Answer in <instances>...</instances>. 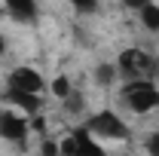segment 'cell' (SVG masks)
<instances>
[{
  "instance_id": "cell-8",
  "label": "cell",
  "mask_w": 159,
  "mask_h": 156,
  "mask_svg": "<svg viewBox=\"0 0 159 156\" xmlns=\"http://www.w3.org/2000/svg\"><path fill=\"white\" fill-rule=\"evenodd\" d=\"M6 9H9L19 21H34L37 19V3H31V0H9Z\"/></svg>"
},
{
  "instance_id": "cell-16",
  "label": "cell",
  "mask_w": 159,
  "mask_h": 156,
  "mask_svg": "<svg viewBox=\"0 0 159 156\" xmlns=\"http://www.w3.org/2000/svg\"><path fill=\"white\" fill-rule=\"evenodd\" d=\"M31 129H34V132H46V119H43V117H34V119H31Z\"/></svg>"
},
{
  "instance_id": "cell-4",
  "label": "cell",
  "mask_w": 159,
  "mask_h": 156,
  "mask_svg": "<svg viewBox=\"0 0 159 156\" xmlns=\"http://www.w3.org/2000/svg\"><path fill=\"white\" fill-rule=\"evenodd\" d=\"M9 89H19V92H28V95H40L43 77H40L34 67H16L9 74Z\"/></svg>"
},
{
  "instance_id": "cell-2",
  "label": "cell",
  "mask_w": 159,
  "mask_h": 156,
  "mask_svg": "<svg viewBox=\"0 0 159 156\" xmlns=\"http://www.w3.org/2000/svg\"><path fill=\"white\" fill-rule=\"evenodd\" d=\"M116 71L122 77H129V83L147 80V77H153V58L144 49H125L119 55V61H116Z\"/></svg>"
},
{
  "instance_id": "cell-1",
  "label": "cell",
  "mask_w": 159,
  "mask_h": 156,
  "mask_svg": "<svg viewBox=\"0 0 159 156\" xmlns=\"http://www.w3.org/2000/svg\"><path fill=\"white\" fill-rule=\"evenodd\" d=\"M122 101H125L129 110H135V113H150L153 107H159V89L150 80H135V83H125Z\"/></svg>"
},
{
  "instance_id": "cell-11",
  "label": "cell",
  "mask_w": 159,
  "mask_h": 156,
  "mask_svg": "<svg viewBox=\"0 0 159 156\" xmlns=\"http://www.w3.org/2000/svg\"><path fill=\"white\" fill-rule=\"evenodd\" d=\"M58 156H80V147H77V141H74V135H67V138L58 141Z\"/></svg>"
},
{
  "instance_id": "cell-18",
  "label": "cell",
  "mask_w": 159,
  "mask_h": 156,
  "mask_svg": "<svg viewBox=\"0 0 159 156\" xmlns=\"http://www.w3.org/2000/svg\"><path fill=\"white\" fill-rule=\"evenodd\" d=\"M153 74H156V77H159V55H156V58H153Z\"/></svg>"
},
{
  "instance_id": "cell-14",
  "label": "cell",
  "mask_w": 159,
  "mask_h": 156,
  "mask_svg": "<svg viewBox=\"0 0 159 156\" xmlns=\"http://www.w3.org/2000/svg\"><path fill=\"white\" fill-rule=\"evenodd\" d=\"M144 147H147V153H150V156H159V132L147 138V141H144Z\"/></svg>"
},
{
  "instance_id": "cell-12",
  "label": "cell",
  "mask_w": 159,
  "mask_h": 156,
  "mask_svg": "<svg viewBox=\"0 0 159 156\" xmlns=\"http://www.w3.org/2000/svg\"><path fill=\"white\" fill-rule=\"evenodd\" d=\"M113 77H116V67H113V64H98V67H95V80L104 83V86L113 83Z\"/></svg>"
},
{
  "instance_id": "cell-17",
  "label": "cell",
  "mask_w": 159,
  "mask_h": 156,
  "mask_svg": "<svg viewBox=\"0 0 159 156\" xmlns=\"http://www.w3.org/2000/svg\"><path fill=\"white\" fill-rule=\"evenodd\" d=\"M95 9H98V6L89 3V0H86V3H77V12H95Z\"/></svg>"
},
{
  "instance_id": "cell-15",
  "label": "cell",
  "mask_w": 159,
  "mask_h": 156,
  "mask_svg": "<svg viewBox=\"0 0 159 156\" xmlns=\"http://www.w3.org/2000/svg\"><path fill=\"white\" fill-rule=\"evenodd\" d=\"M64 104H67V110H70V113H80V110H83V101H80L77 95H70Z\"/></svg>"
},
{
  "instance_id": "cell-3",
  "label": "cell",
  "mask_w": 159,
  "mask_h": 156,
  "mask_svg": "<svg viewBox=\"0 0 159 156\" xmlns=\"http://www.w3.org/2000/svg\"><path fill=\"white\" fill-rule=\"evenodd\" d=\"M86 129H89L92 135H98V138H113V141L129 138V126H125L113 110H101V113H95V117L89 119Z\"/></svg>"
},
{
  "instance_id": "cell-5",
  "label": "cell",
  "mask_w": 159,
  "mask_h": 156,
  "mask_svg": "<svg viewBox=\"0 0 159 156\" xmlns=\"http://www.w3.org/2000/svg\"><path fill=\"white\" fill-rule=\"evenodd\" d=\"M28 122L21 117H16V113H0V138H6V141H25V135H28Z\"/></svg>"
},
{
  "instance_id": "cell-10",
  "label": "cell",
  "mask_w": 159,
  "mask_h": 156,
  "mask_svg": "<svg viewBox=\"0 0 159 156\" xmlns=\"http://www.w3.org/2000/svg\"><path fill=\"white\" fill-rule=\"evenodd\" d=\"M52 95L61 98V101H67V98H70V80L67 77H55L52 80Z\"/></svg>"
},
{
  "instance_id": "cell-19",
  "label": "cell",
  "mask_w": 159,
  "mask_h": 156,
  "mask_svg": "<svg viewBox=\"0 0 159 156\" xmlns=\"http://www.w3.org/2000/svg\"><path fill=\"white\" fill-rule=\"evenodd\" d=\"M3 49H6V40H3V34H0V55H3Z\"/></svg>"
},
{
  "instance_id": "cell-9",
  "label": "cell",
  "mask_w": 159,
  "mask_h": 156,
  "mask_svg": "<svg viewBox=\"0 0 159 156\" xmlns=\"http://www.w3.org/2000/svg\"><path fill=\"white\" fill-rule=\"evenodd\" d=\"M141 21H144V28L159 31V6L156 3H144L141 6Z\"/></svg>"
},
{
  "instance_id": "cell-13",
  "label": "cell",
  "mask_w": 159,
  "mask_h": 156,
  "mask_svg": "<svg viewBox=\"0 0 159 156\" xmlns=\"http://www.w3.org/2000/svg\"><path fill=\"white\" fill-rule=\"evenodd\" d=\"M40 156H58V141H49V138H46V141L40 144Z\"/></svg>"
},
{
  "instance_id": "cell-7",
  "label": "cell",
  "mask_w": 159,
  "mask_h": 156,
  "mask_svg": "<svg viewBox=\"0 0 159 156\" xmlns=\"http://www.w3.org/2000/svg\"><path fill=\"white\" fill-rule=\"evenodd\" d=\"M6 101L16 104V107H21L25 113H34V117H37V110H40V98L28 95V92H19V89H6Z\"/></svg>"
},
{
  "instance_id": "cell-6",
  "label": "cell",
  "mask_w": 159,
  "mask_h": 156,
  "mask_svg": "<svg viewBox=\"0 0 159 156\" xmlns=\"http://www.w3.org/2000/svg\"><path fill=\"white\" fill-rule=\"evenodd\" d=\"M74 141H77V147H80V156H104V147L92 138L89 129H77L74 132Z\"/></svg>"
}]
</instances>
